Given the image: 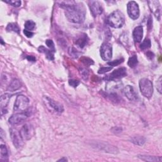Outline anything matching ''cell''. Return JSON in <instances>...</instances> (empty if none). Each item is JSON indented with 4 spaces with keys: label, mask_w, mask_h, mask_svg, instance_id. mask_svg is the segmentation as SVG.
Returning a JSON list of instances; mask_svg holds the SVG:
<instances>
[{
    "label": "cell",
    "mask_w": 162,
    "mask_h": 162,
    "mask_svg": "<svg viewBox=\"0 0 162 162\" xmlns=\"http://www.w3.org/2000/svg\"><path fill=\"white\" fill-rule=\"evenodd\" d=\"M61 7L65 10V16L70 22L75 23H83L86 17V10L83 3L74 2L61 3Z\"/></svg>",
    "instance_id": "obj_1"
},
{
    "label": "cell",
    "mask_w": 162,
    "mask_h": 162,
    "mask_svg": "<svg viewBox=\"0 0 162 162\" xmlns=\"http://www.w3.org/2000/svg\"><path fill=\"white\" fill-rule=\"evenodd\" d=\"M107 23L115 29L121 28L125 22V17L122 13L119 10L112 12L107 18Z\"/></svg>",
    "instance_id": "obj_2"
},
{
    "label": "cell",
    "mask_w": 162,
    "mask_h": 162,
    "mask_svg": "<svg viewBox=\"0 0 162 162\" xmlns=\"http://www.w3.org/2000/svg\"><path fill=\"white\" fill-rule=\"evenodd\" d=\"M139 89L143 96L150 99L153 94V86L151 81L146 78H143L139 80Z\"/></svg>",
    "instance_id": "obj_3"
},
{
    "label": "cell",
    "mask_w": 162,
    "mask_h": 162,
    "mask_svg": "<svg viewBox=\"0 0 162 162\" xmlns=\"http://www.w3.org/2000/svg\"><path fill=\"white\" fill-rule=\"evenodd\" d=\"M29 104V98L24 95H22V94H20L16 98L14 107H13V110L17 113L24 112L28 110Z\"/></svg>",
    "instance_id": "obj_4"
},
{
    "label": "cell",
    "mask_w": 162,
    "mask_h": 162,
    "mask_svg": "<svg viewBox=\"0 0 162 162\" xmlns=\"http://www.w3.org/2000/svg\"><path fill=\"white\" fill-rule=\"evenodd\" d=\"M127 8L128 15L131 19L136 20L139 18L140 15L139 7L136 2H129L127 5Z\"/></svg>",
    "instance_id": "obj_5"
},
{
    "label": "cell",
    "mask_w": 162,
    "mask_h": 162,
    "mask_svg": "<svg viewBox=\"0 0 162 162\" xmlns=\"http://www.w3.org/2000/svg\"><path fill=\"white\" fill-rule=\"evenodd\" d=\"M101 58L104 61H110L112 58V46L109 43L102 44L100 48Z\"/></svg>",
    "instance_id": "obj_6"
},
{
    "label": "cell",
    "mask_w": 162,
    "mask_h": 162,
    "mask_svg": "<svg viewBox=\"0 0 162 162\" xmlns=\"http://www.w3.org/2000/svg\"><path fill=\"white\" fill-rule=\"evenodd\" d=\"M10 136L13 145L16 148H20L23 144V139L17 130L14 129H10Z\"/></svg>",
    "instance_id": "obj_7"
},
{
    "label": "cell",
    "mask_w": 162,
    "mask_h": 162,
    "mask_svg": "<svg viewBox=\"0 0 162 162\" xmlns=\"http://www.w3.org/2000/svg\"><path fill=\"white\" fill-rule=\"evenodd\" d=\"M28 114L24 112L17 113L15 114L12 115L10 117L8 122L12 126H17L23 122L28 118Z\"/></svg>",
    "instance_id": "obj_8"
},
{
    "label": "cell",
    "mask_w": 162,
    "mask_h": 162,
    "mask_svg": "<svg viewBox=\"0 0 162 162\" xmlns=\"http://www.w3.org/2000/svg\"><path fill=\"white\" fill-rule=\"evenodd\" d=\"M20 133L23 140H29L34 136V130L31 124H25L21 128Z\"/></svg>",
    "instance_id": "obj_9"
},
{
    "label": "cell",
    "mask_w": 162,
    "mask_h": 162,
    "mask_svg": "<svg viewBox=\"0 0 162 162\" xmlns=\"http://www.w3.org/2000/svg\"><path fill=\"white\" fill-rule=\"evenodd\" d=\"M89 6L92 15L94 17H96L101 15L103 13V8L100 2L98 1H91L89 3Z\"/></svg>",
    "instance_id": "obj_10"
},
{
    "label": "cell",
    "mask_w": 162,
    "mask_h": 162,
    "mask_svg": "<svg viewBox=\"0 0 162 162\" xmlns=\"http://www.w3.org/2000/svg\"><path fill=\"white\" fill-rule=\"evenodd\" d=\"M126 75H127L126 69L124 68V67H122V68H119L114 70L110 75H107L105 79L108 80H113L114 79L122 78Z\"/></svg>",
    "instance_id": "obj_11"
},
{
    "label": "cell",
    "mask_w": 162,
    "mask_h": 162,
    "mask_svg": "<svg viewBox=\"0 0 162 162\" xmlns=\"http://www.w3.org/2000/svg\"><path fill=\"white\" fill-rule=\"evenodd\" d=\"M124 92L127 98L131 101H136L138 100L137 93L135 91L134 87L128 85L126 86L124 89Z\"/></svg>",
    "instance_id": "obj_12"
},
{
    "label": "cell",
    "mask_w": 162,
    "mask_h": 162,
    "mask_svg": "<svg viewBox=\"0 0 162 162\" xmlns=\"http://www.w3.org/2000/svg\"><path fill=\"white\" fill-rule=\"evenodd\" d=\"M45 101L47 103V104L49 106H50L51 109H53L55 112L58 113H62L64 111L63 105H62L59 103L54 101L51 98L47 97V96H45Z\"/></svg>",
    "instance_id": "obj_13"
},
{
    "label": "cell",
    "mask_w": 162,
    "mask_h": 162,
    "mask_svg": "<svg viewBox=\"0 0 162 162\" xmlns=\"http://www.w3.org/2000/svg\"><path fill=\"white\" fill-rule=\"evenodd\" d=\"M94 147H96V148H98V149L105 151L106 153H113L116 154L118 153V150L117 147L115 146H111L110 144H105V143H96L95 146H94Z\"/></svg>",
    "instance_id": "obj_14"
},
{
    "label": "cell",
    "mask_w": 162,
    "mask_h": 162,
    "mask_svg": "<svg viewBox=\"0 0 162 162\" xmlns=\"http://www.w3.org/2000/svg\"><path fill=\"white\" fill-rule=\"evenodd\" d=\"M11 97V94H7V93L3 94V95L1 96V99H0V106H1L2 115L6 113L7 110L6 109L8 106V104L9 103V101Z\"/></svg>",
    "instance_id": "obj_15"
},
{
    "label": "cell",
    "mask_w": 162,
    "mask_h": 162,
    "mask_svg": "<svg viewBox=\"0 0 162 162\" xmlns=\"http://www.w3.org/2000/svg\"><path fill=\"white\" fill-rule=\"evenodd\" d=\"M133 39L136 43H140L143 37V28L139 25L136 27L133 31L132 33Z\"/></svg>",
    "instance_id": "obj_16"
},
{
    "label": "cell",
    "mask_w": 162,
    "mask_h": 162,
    "mask_svg": "<svg viewBox=\"0 0 162 162\" xmlns=\"http://www.w3.org/2000/svg\"><path fill=\"white\" fill-rule=\"evenodd\" d=\"M89 41V38L85 34H83L82 35H80L75 40V44L77 45L79 48H83L85 47Z\"/></svg>",
    "instance_id": "obj_17"
},
{
    "label": "cell",
    "mask_w": 162,
    "mask_h": 162,
    "mask_svg": "<svg viewBox=\"0 0 162 162\" xmlns=\"http://www.w3.org/2000/svg\"><path fill=\"white\" fill-rule=\"evenodd\" d=\"M148 3H149L151 11H153V12L155 13L156 17L158 19V17H160V8L159 2L156 1H151L148 2Z\"/></svg>",
    "instance_id": "obj_18"
},
{
    "label": "cell",
    "mask_w": 162,
    "mask_h": 162,
    "mask_svg": "<svg viewBox=\"0 0 162 162\" xmlns=\"http://www.w3.org/2000/svg\"><path fill=\"white\" fill-rule=\"evenodd\" d=\"M21 87V83L18 79H13L11 80V82L8 86V91L11 92H14L18 89H19Z\"/></svg>",
    "instance_id": "obj_19"
},
{
    "label": "cell",
    "mask_w": 162,
    "mask_h": 162,
    "mask_svg": "<svg viewBox=\"0 0 162 162\" xmlns=\"http://www.w3.org/2000/svg\"><path fill=\"white\" fill-rule=\"evenodd\" d=\"M38 51L40 53H42L45 54V55L48 59L49 60H54V55H53V52L51 51L50 49H48L43 46H40L38 48Z\"/></svg>",
    "instance_id": "obj_20"
},
{
    "label": "cell",
    "mask_w": 162,
    "mask_h": 162,
    "mask_svg": "<svg viewBox=\"0 0 162 162\" xmlns=\"http://www.w3.org/2000/svg\"><path fill=\"white\" fill-rule=\"evenodd\" d=\"M138 157L145 161H161V157H156L150 155H139Z\"/></svg>",
    "instance_id": "obj_21"
},
{
    "label": "cell",
    "mask_w": 162,
    "mask_h": 162,
    "mask_svg": "<svg viewBox=\"0 0 162 162\" xmlns=\"http://www.w3.org/2000/svg\"><path fill=\"white\" fill-rule=\"evenodd\" d=\"M130 141L134 144L138 145V146H143L146 142V139L143 136H134V137L131 138Z\"/></svg>",
    "instance_id": "obj_22"
},
{
    "label": "cell",
    "mask_w": 162,
    "mask_h": 162,
    "mask_svg": "<svg viewBox=\"0 0 162 162\" xmlns=\"http://www.w3.org/2000/svg\"><path fill=\"white\" fill-rule=\"evenodd\" d=\"M0 149H1V158H0V160L3 161H7L8 159V153L6 146L4 144H1Z\"/></svg>",
    "instance_id": "obj_23"
},
{
    "label": "cell",
    "mask_w": 162,
    "mask_h": 162,
    "mask_svg": "<svg viewBox=\"0 0 162 162\" xmlns=\"http://www.w3.org/2000/svg\"><path fill=\"white\" fill-rule=\"evenodd\" d=\"M6 30L8 32H14L16 33L20 32V29L19 28V26L17 25V23H8L6 28Z\"/></svg>",
    "instance_id": "obj_24"
},
{
    "label": "cell",
    "mask_w": 162,
    "mask_h": 162,
    "mask_svg": "<svg viewBox=\"0 0 162 162\" xmlns=\"http://www.w3.org/2000/svg\"><path fill=\"white\" fill-rule=\"evenodd\" d=\"M138 63V57L136 55H133L131 57L129 58L128 60V65L130 67V68H134Z\"/></svg>",
    "instance_id": "obj_25"
},
{
    "label": "cell",
    "mask_w": 162,
    "mask_h": 162,
    "mask_svg": "<svg viewBox=\"0 0 162 162\" xmlns=\"http://www.w3.org/2000/svg\"><path fill=\"white\" fill-rule=\"evenodd\" d=\"M151 43L150 39H145L143 43L140 45V49L141 50H146L151 48Z\"/></svg>",
    "instance_id": "obj_26"
},
{
    "label": "cell",
    "mask_w": 162,
    "mask_h": 162,
    "mask_svg": "<svg viewBox=\"0 0 162 162\" xmlns=\"http://www.w3.org/2000/svg\"><path fill=\"white\" fill-rule=\"evenodd\" d=\"M36 28V23L32 20H28L25 23V30L31 31Z\"/></svg>",
    "instance_id": "obj_27"
},
{
    "label": "cell",
    "mask_w": 162,
    "mask_h": 162,
    "mask_svg": "<svg viewBox=\"0 0 162 162\" xmlns=\"http://www.w3.org/2000/svg\"><path fill=\"white\" fill-rule=\"evenodd\" d=\"M5 2L14 7H19L22 4L21 1H19V0H8V1H5Z\"/></svg>",
    "instance_id": "obj_28"
},
{
    "label": "cell",
    "mask_w": 162,
    "mask_h": 162,
    "mask_svg": "<svg viewBox=\"0 0 162 162\" xmlns=\"http://www.w3.org/2000/svg\"><path fill=\"white\" fill-rule=\"evenodd\" d=\"M46 45L48 46V47L49 48L51 51H52L53 53L55 52V45L52 40L51 39H48L46 40Z\"/></svg>",
    "instance_id": "obj_29"
},
{
    "label": "cell",
    "mask_w": 162,
    "mask_h": 162,
    "mask_svg": "<svg viewBox=\"0 0 162 162\" xmlns=\"http://www.w3.org/2000/svg\"><path fill=\"white\" fill-rule=\"evenodd\" d=\"M113 69L112 66H103L98 70V74H103L108 72L110 71Z\"/></svg>",
    "instance_id": "obj_30"
},
{
    "label": "cell",
    "mask_w": 162,
    "mask_h": 162,
    "mask_svg": "<svg viewBox=\"0 0 162 162\" xmlns=\"http://www.w3.org/2000/svg\"><path fill=\"white\" fill-rule=\"evenodd\" d=\"M69 55L72 57H74V58H77L79 56V52L75 49H74V48H70L69 49Z\"/></svg>",
    "instance_id": "obj_31"
},
{
    "label": "cell",
    "mask_w": 162,
    "mask_h": 162,
    "mask_svg": "<svg viewBox=\"0 0 162 162\" xmlns=\"http://www.w3.org/2000/svg\"><path fill=\"white\" fill-rule=\"evenodd\" d=\"M80 74L82 75L83 78L85 80H87L89 77V71L86 69H82L80 70Z\"/></svg>",
    "instance_id": "obj_32"
},
{
    "label": "cell",
    "mask_w": 162,
    "mask_h": 162,
    "mask_svg": "<svg viewBox=\"0 0 162 162\" xmlns=\"http://www.w3.org/2000/svg\"><path fill=\"white\" fill-rule=\"evenodd\" d=\"M123 62H124V59L122 58V59H119V60H114V61L109 62V63H108V64L110 65V66H112V67H113V66H115L120 65L121 63H122Z\"/></svg>",
    "instance_id": "obj_33"
},
{
    "label": "cell",
    "mask_w": 162,
    "mask_h": 162,
    "mask_svg": "<svg viewBox=\"0 0 162 162\" xmlns=\"http://www.w3.org/2000/svg\"><path fill=\"white\" fill-rule=\"evenodd\" d=\"M69 83L70 86H72L73 87H77L79 85L80 82L78 80H76V79H70L69 81Z\"/></svg>",
    "instance_id": "obj_34"
},
{
    "label": "cell",
    "mask_w": 162,
    "mask_h": 162,
    "mask_svg": "<svg viewBox=\"0 0 162 162\" xmlns=\"http://www.w3.org/2000/svg\"><path fill=\"white\" fill-rule=\"evenodd\" d=\"M82 62L86 65H91L94 64L93 61L92 60L88 58H83Z\"/></svg>",
    "instance_id": "obj_35"
},
{
    "label": "cell",
    "mask_w": 162,
    "mask_h": 162,
    "mask_svg": "<svg viewBox=\"0 0 162 162\" xmlns=\"http://www.w3.org/2000/svg\"><path fill=\"white\" fill-rule=\"evenodd\" d=\"M157 90L160 93H161V77L159 78V79L157 81V86H156Z\"/></svg>",
    "instance_id": "obj_36"
},
{
    "label": "cell",
    "mask_w": 162,
    "mask_h": 162,
    "mask_svg": "<svg viewBox=\"0 0 162 162\" xmlns=\"http://www.w3.org/2000/svg\"><path fill=\"white\" fill-rule=\"evenodd\" d=\"M23 34L25 35L26 37H28L29 38L32 37L33 36V35H34L33 32H32L31 31H27L25 29L23 31Z\"/></svg>",
    "instance_id": "obj_37"
},
{
    "label": "cell",
    "mask_w": 162,
    "mask_h": 162,
    "mask_svg": "<svg viewBox=\"0 0 162 162\" xmlns=\"http://www.w3.org/2000/svg\"><path fill=\"white\" fill-rule=\"evenodd\" d=\"M112 132L115 133V134H118V133H120V132H122V129L120 127H115L112 129Z\"/></svg>",
    "instance_id": "obj_38"
},
{
    "label": "cell",
    "mask_w": 162,
    "mask_h": 162,
    "mask_svg": "<svg viewBox=\"0 0 162 162\" xmlns=\"http://www.w3.org/2000/svg\"><path fill=\"white\" fill-rule=\"evenodd\" d=\"M27 59H28L30 62H35L36 61V59L34 57L30 56V55H28V57H27Z\"/></svg>",
    "instance_id": "obj_39"
},
{
    "label": "cell",
    "mask_w": 162,
    "mask_h": 162,
    "mask_svg": "<svg viewBox=\"0 0 162 162\" xmlns=\"http://www.w3.org/2000/svg\"><path fill=\"white\" fill-rule=\"evenodd\" d=\"M147 57H148V58H150V59H152V58H153V57H154V54L152 53V52H147Z\"/></svg>",
    "instance_id": "obj_40"
},
{
    "label": "cell",
    "mask_w": 162,
    "mask_h": 162,
    "mask_svg": "<svg viewBox=\"0 0 162 162\" xmlns=\"http://www.w3.org/2000/svg\"><path fill=\"white\" fill-rule=\"evenodd\" d=\"M67 161V159L65 158V157H63L62 159H60L58 160V161Z\"/></svg>",
    "instance_id": "obj_41"
},
{
    "label": "cell",
    "mask_w": 162,
    "mask_h": 162,
    "mask_svg": "<svg viewBox=\"0 0 162 162\" xmlns=\"http://www.w3.org/2000/svg\"><path fill=\"white\" fill-rule=\"evenodd\" d=\"M1 42H2V44H3V40L2 39V40H1Z\"/></svg>",
    "instance_id": "obj_42"
}]
</instances>
